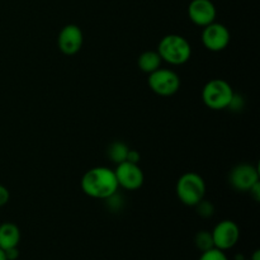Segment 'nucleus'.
I'll return each instance as SVG.
<instances>
[{"mask_svg": "<svg viewBox=\"0 0 260 260\" xmlns=\"http://www.w3.org/2000/svg\"><path fill=\"white\" fill-rule=\"evenodd\" d=\"M80 187L88 197L104 201L117 193L119 188L114 170L107 167H95L89 169L81 178Z\"/></svg>", "mask_w": 260, "mask_h": 260, "instance_id": "f257e3e1", "label": "nucleus"}, {"mask_svg": "<svg viewBox=\"0 0 260 260\" xmlns=\"http://www.w3.org/2000/svg\"><path fill=\"white\" fill-rule=\"evenodd\" d=\"M157 53L162 61L170 65H183L192 56V46L183 36L167 35L157 45Z\"/></svg>", "mask_w": 260, "mask_h": 260, "instance_id": "f03ea898", "label": "nucleus"}, {"mask_svg": "<svg viewBox=\"0 0 260 260\" xmlns=\"http://www.w3.org/2000/svg\"><path fill=\"white\" fill-rule=\"evenodd\" d=\"M175 192L183 205L194 207L206 196L205 179L197 173H185L178 179Z\"/></svg>", "mask_w": 260, "mask_h": 260, "instance_id": "7ed1b4c3", "label": "nucleus"}, {"mask_svg": "<svg viewBox=\"0 0 260 260\" xmlns=\"http://www.w3.org/2000/svg\"><path fill=\"white\" fill-rule=\"evenodd\" d=\"M234 94L233 86L223 79H212L202 89L203 103L213 111L229 108Z\"/></svg>", "mask_w": 260, "mask_h": 260, "instance_id": "20e7f679", "label": "nucleus"}, {"mask_svg": "<svg viewBox=\"0 0 260 260\" xmlns=\"http://www.w3.org/2000/svg\"><path fill=\"white\" fill-rule=\"evenodd\" d=\"M150 89L160 96H172L180 89V78L175 71L169 69H157L149 74Z\"/></svg>", "mask_w": 260, "mask_h": 260, "instance_id": "39448f33", "label": "nucleus"}, {"mask_svg": "<svg viewBox=\"0 0 260 260\" xmlns=\"http://www.w3.org/2000/svg\"><path fill=\"white\" fill-rule=\"evenodd\" d=\"M215 248L226 251L233 249L240 240V228L231 220H223L215 226L212 231Z\"/></svg>", "mask_w": 260, "mask_h": 260, "instance_id": "423d86ee", "label": "nucleus"}, {"mask_svg": "<svg viewBox=\"0 0 260 260\" xmlns=\"http://www.w3.org/2000/svg\"><path fill=\"white\" fill-rule=\"evenodd\" d=\"M118 187H122L126 190H137L142 187L145 180L144 172L139 164L131 161H123L117 164L114 169Z\"/></svg>", "mask_w": 260, "mask_h": 260, "instance_id": "0eeeda50", "label": "nucleus"}, {"mask_svg": "<svg viewBox=\"0 0 260 260\" xmlns=\"http://www.w3.org/2000/svg\"><path fill=\"white\" fill-rule=\"evenodd\" d=\"M231 40L230 30L228 27L221 23H211L203 27L202 30V43L208 51L220 52L225 50Z\"/></svg>", "mask_w": 260, "mask_h": 260, "instance_id": "6e6552de", "label": "nucleus"}, {"mask_svg": "<svg viewBox=\"0 0 260 260\" xmlns=\"http://www.w3.org/2000/svg\"><path fill=\"white\" fill-rule=\"evenodd\" d=\"M231 187L238 192H249L259 180V170L253 164H239L231 169L229 174Z\"/></svg>", "mask_w": 260, "mask_h": 260, "instance_id": "1a4fd4ad", "label": "nucleus"}, {"mask_svg": "<svg viewBox=\"0 0 260 260\" xmlns=\"http://www.w3.org/2000/svg\"><path fill=\"white\" fill-rule=\"evenodd\" d=\"M84 42L83 30L76 24H66L60 30L57 37V46L63 55H75L81 50Z\"/></svg>", "mask_w": 260, "mask_h": 260, "instance_id": "9d476101", "label": "nucleus"}, {"mask_svg": "<svg viewBox=\"0 0 260 260\" xmlns=\"http://www.w3.org/2000/svg\"><path fill=\"white\" fill-rule=\"evenodd\" d=\"M216 14V7L211 0H192L188 5V17L198 27L215 22Z\"/></svg>", "mask_w": 260, "mask_h": 260, "instance_id": "9b49d317", "label": "nucleus"}, {"mask_svg": "<svg viewBox=\"0 0 260 260\" xmlns=\"http://www.w3.org/2000/svg\"><path fill=\"white\" fill-rule=\"evenodd\" d=\"M20 243V230L15 223L4 222L0 225V249L17 248Z\"/></svg>", "mask_w": 260, "mask_h": 260, "instance_id": "f8f14e48", "label": "nucleus"}, {"mask_svg": "<svg viewBox=\"0 0 260 260\" xmlns=\"http://www.w3.org/2000/svg\"><path fill=\"white\" fill-rule=\"evenodd\" d=\"M161 62L162 60L157 51H145L139 56V60H137L140 70L146 74H151L160 69Z\"/></svg>", "mask_w": 260, "mask_h": 260, "instance_id": "ddd939ff", "label": "nucleus"}, {"mask_svg": "<svg viewBox=\"0 0 260 260\" xmlns=\"http://www.w3.org/2000/svg\"><path fill=\"white\" fill-rule=\"evenodd\" d=\"M129 147L127 146L124 142L122 141H114L112 142L107 150V155L111 159V161L116 162V164H121V162L126 161L127 155H128Z\"/></svg>", "mask_w": 260, "mask_h": 260, "instance_id": "4468645a", "label": "nucleus"}, {"mask_svg": "<svg viewBox=\"0 0 260 260\" xmlns=\"http://www.w3.org/2000/svg\"><path fill=\"white\" fill-rule=\"evenodd\" d=\"M194 245H196V248L201 251V253L215 248L211 231H207V230L198 231V233L194 235Z\"/></svg>", "mask_w": 260, "mask_h": 260, "instance_id": "2eb2a0df", "label": "nucleus"}, {"mask_svg": "<svg viewBox=\"0 0 260 260\" xmlns=\"http://www.w3.org/2000/svg\"><path fill=\"white\" fill-rule=\"evenodd\" d=\"M194 207L196 211H197V215L202 218H211L215 215V206H213V203L205 200V198L201 202H198Z\"/></svg>", "mask_w": 260, "mask_h": 260, "instance_id": "dca6fc26", "label": "nucleus"}, {"mask_svg": "<svg viewBox=\"0 0 260 260\" xmlns=\"http://www.w3.org/2000/svg\"><path fill=\"white\" fill-rule=\"evenodd\" d=\"M200 260H229L225 251L220 250L217 248H212L207 251H203L201 254Z\"/></svg>", "mask_w": 260, "mask_h": 260, "instance_id": "f3484780", "label": "nucleus"}, {"mask_svg": "<svg viewBox=\"0 0 260 260\" xmlns=\"http://www.w3.org/2000/svg\"><path fill=\"white\" fill-rule=\"evenodd\" d=\"M10 200V193L8 190L7 187H4L3 184H0V207L7 205Z\"/></svg>", "mask_w": 260, "mask_h": 260, "instance_id": "a211bd4d", "label": "nucleus"}, {"mask_svg": "<svg viewBox=\"0 0 260 260\" xmlns=\"http://www.w3.org/2000/svg\"><path fill=\"white\" fill-rule=\"evenodd\" d=\"M5 256H7V260H17L19 258V250H18V246L17 248H10L4 250Z\"/></svg>", "mask_w": 260, "mask_h": 260, "instance_id": "6ab92c4d", "label": "nucleus"}, {"mask_svg": "<svg viewBox=\"0 0 260 260\" xmlns=\"http://www.w3.org/2000/svg\"><path fill=\"white\" fill-rule=\"evenodd\" d=\"M249 192H250L251 197L254 198V201H255V202H259L260 201V182L255 183V184L250 188V190H249Z\"/></svg>", "mask_w": 260, "mask_h": 260, "instance_id": "aec40b11", "label": "nucleus"}, {"mask_svg": "<svg viewBox=\"0 0 260 260\" xmlns=\"http://www.w3.org/2000/svg\"><path fill=\"white\" fill-rule=\"evenodd\" d=\"M140 154L136 151V150H131L129 149L128 151V155H127V160L126 161H131V162H135V164H139L140 161Z\"/></svg>", "mask_w": 260, "mask_h": 260, "instance_id": "412c9836", "label": "nucleus"}, {"mask_svg": "<svg viewBox=\"0 0 260 260\" xmlns=\"http://www.w3.org/2000/svg\"><path fill=\"white\" fill-rule=\"evenodd\" d=\"M249 260H260V251L259 250H255L253 253V255L250 256V259Z\"/></svg>", "mask_w": 260, "mask_h": 260, "instance_id": "4be33fe9", "label": "nucleus"}, {"mask_svg": "<svg viewBox=\"0 0 260 260\" xmlns=\"http://www.w3.org/2000/svg\"><path fill=\"white\" fill-rule=\"evenodd\" d=\"M0 260H7V256H5L4 250H2V249H0Z\"/></svg>", "mask_w": 260, "mask_h": 260, "instance_id": "5701e85b", "label": "nucleus"}, {"mask_svg": "<svg viewBox=\"0 0 260 260\" xmlns=\"http://www.w3.org/2000/svg\"><path fill=\"white\" fill-rule=\"evenodd\" d=\"M244 260H249V259H244Z\"/></svg>", "mask_w": 260, "mask_h": 260, "instance_id": "b1692460", "label": "nucleus"}]
</instances>
